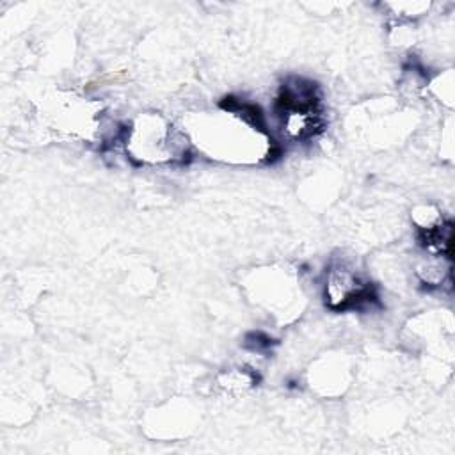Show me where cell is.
I'll return each instance as SVG.
<instances>
[{"label":"cell","instance_id":"obj_1","mask_svg":"<svg viewBox=\"0 0 455 455\" xmlns=\"http://www.w3.org/2000/svg\"><path fill=\"white\" fill-rule=\"evenodd\" d=\"M275 117L283 137L291 142L318 137L327 123L318 87L311 80L290 76L275 98Z\"/></svg>","mask_w":455,"mask_h":455},{"label":"cell","instance_id":"obj_2","mask_svg":"<svg viewBox=\"0 0 455 455\" xmlns=\"http://www.w3.org/2000/svg\"><path fill=\"white\" fill-rule=\"evenodd\" d=\"M124 148L140 165H162L183 162L190 153V142L158 114L139 116L124 133Z\"/></svg>","mask_w":455,"mask_h":455},{"label":"cell","instance_id":"obj_3","mask_svg":"<svg viewBox=\"0 0 455 455\" xmlns=\"http://www.w3.org/2000/svg\"><path fill=\"white\" fill-rule=\"evenodd\" d=\"M323 300L332 311H354L370 307L377 295L370 281L345 261H336L325 270Z\"/></svg>","mask_w":455,"mask_h":455}]
</instances>
